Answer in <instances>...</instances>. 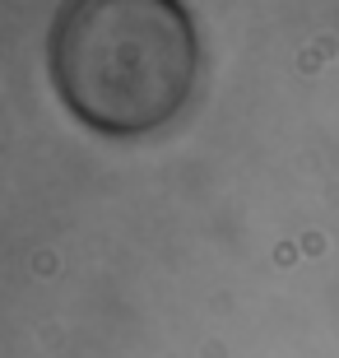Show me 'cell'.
I'll return each mask as SVG.
<instances>
[{
	"instance_id": "obj_1",
	"label": "cell",
	"mask_w": 339,
	"mask_h": 358,
	"mask_svg": "<svg viewBox=\"0 0 339 358\" xmlns=\"http://www.w3.org/2000/svg\"><path fill=\"white\" fill-rule=\"evenodd\" d=\"M52 84L84 126L144 135L196 84V28L182 0H66L47 38Z\"/></svg>"
}]
</instances>
